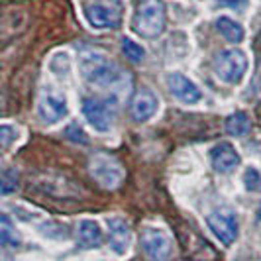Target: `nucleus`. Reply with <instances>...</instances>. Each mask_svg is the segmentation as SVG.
Instances as JSON below:
<instances>
[{"label": "nucleus", "instance_id": "nucleus-1", "mask_svg": "<svg viewBox=\"0 0 261 261\" xmlns=\"http://www.w3.org/2000/svg\"><path fill=\"white\" fill-rule=\"evenodd\" d=\"M79 71L83 79L98 89H110L122 83V69L102 51H83L79 55Z\"/></svg>", "mask_w": 261, "mask_h": 261}, {"label": "nucleus", "instance_id": "nucleus-2", "mask_svg": "<svg viewBox=\"0 0 261 261\" xmlns=\"http://www.w3.org/2000/svg\"><path fill=\"white\" fill-rule=\"evenodd\" d=\"M165 22H167V12L163 0H142L136 6L132 28L144 39H155L163 34Z\"/></svg>", "mask_w": 261, "mask_h": 261}, {"label": "nucleus", "instance_id": "nucleus-3", "mask_svg": "<svg viewBox=\"0 0 261 261\" xmlns=\"http://www.w3.org/2000/svg\"><path fill=\"white\" fill-rule=\"evenodd\" d=\"M248 55L240 47H232V49H224L218 53V57L214 61V73L224 85L236 87L244 81L246 73H248Z\"/></svg>", "mask_w": 261, "mask_h": 261}, {"label": "nucleus", "instance_id": "nucleus-4", "mask_svg": "<svg viewBox=\"0 0 261 261\" xmlns=\"http://www.w3.org/2000/svg\"><path fill=\"white\" fill-rule=\"evenodd\" d=\"M83 116L92 128L100 134L112 130L116 122V100L114 98H100V96H87L83 98Z\"/></svg>", "mask_w": 261, "mask_h": 261}, {"label": "nucleus", "instance_id": "nucleus-5", "mask_svg": "<svg viewBox=\"0 0 261 261\" xmlns=\"http://www.w3.org/2000/svg\"><path fill=\"white\" fill-rule=\"evenodd\" d=\"M69 114V105H67L65 92L57 89H43L38 100V116L43 124H57Z\"/></svg>", "mask_w": 261, "mask_h": 261}, {"label": "nucleus", "instance_id": "nucleus-6", "mask_svg": "<svg viewBox=\"0 0 261 261\" xmlns=\"http://www.w3.org/2000/svg\"><path fill=\"white\" fill-rule=\"evenodd\" d=\"M140 242L149 261H169L173 255V240L161 228H155V226L145 228Z\"/></svg>", "mask_w": 261, "mask_h": 261}, {"label": "nucleus", "instance_id": "nucleus-7", "mask_svg": "<svg viewBox=\"0 0 261 261\" xmlns=\"http://www.w3.org/2000/svg\"><path fill=\"white\" fill-rule=\"evenodd\" d=\"M206 224H208L210 232L216 236L224 246H232L238 234H240V222H238V216L232 210H214L206 216Z\"/></svg>", "mask_w": 261, "mask_h": 261}, {"label": "nucleus", "instance_id": "nucleus-8", "mask_svg": "<svg viewBox=\"0 0 261 261\" xmlns=\"http://www.w3.org/2000/svg\"><path fill=\"white\" fill-rule=\"evenodd\" d=\"M91 175L105 189H116L124 181V169L116 159L98 153L91 159Z\"/></svg>", "mask_w": 261, "mask_h": 261}, {"label": "nucleus", "instance_id": "nucleus-9", "mask_svg": "<svg viewBox=\"0 0 261 261\" xmlns=\"http://www.w3.org/2000/svg\"><path fill=\"white\" fill-rule=\"evenodd\" d=\"M167 89L169 92L183 105H198L202 100V92L196 87L195 81L183 75V73H169L167 75Z\"/></svg>", "mask_w": 261, "mask_h": 261}, {"label": "nucleus", "instance_id": "nucleus-10", "mask_svg": "<svg viewBox=\"0 0 261 261\" xmlns=\"http://www.w3.org/2000/svg\"><path fill=\"white\" fill-rule=\"evenodd\" d=\"M85 20L94 30H114L120 26V12L110 4L94 2L85 6Z\"/></svg>", "mask_w": 261, "mask_h": 261}, {"label": "nucleus", "instance_id": "nucleus-11", "mask_svg": "<svg viewBox=\"0 0 261 261\" xmlns=\"http://www.w3.org/2000/svg\"><path fill=\"white\" fill-rule=\"evenodd\" d=\"M106 226H108V244H110V249L116 255H126L132 244L130 224L126 222L124 218H120V216H112V218L106 220Z\"/></svg>", "mask_w": 261, "mask_h": 261}, {"label": "nucleus", "instance_id": "nucleus-12", "mask_svg": "<svg viewBox=\"0 0 261 261\" xmlns=\"http://www.w3.org/2000/svg\"><path fill=\"white\" fill-rule=\"evenodd\" d=\"M208 157H210V163H212L214 171H218V173H232V171L240 165V161H242L238 149H236L230 142H220V144H216L208 151Z\"/></svg>", "mask_w": 261, "mask_h": 261}, {"label": "nucleus", "instance_id": "nucleus-13", "mask_svg": "<svg viewBox=\"0 0 261 261\" xmlns=\"http://www.w3.org/2000/svg\"><path fill=\"white\" fill-rule=\"evenodd\" d=\"M157 110H159V98L151 91H140L134 96L130 106L132 118L140 124L151 120L157 114Z\"/></svg>", "mask_w": 261, "mask_h": 261}, {"label": "nucleus", "instance_id": "nucleus-14", "mask_svg": "<svg viewBox=\"0 0 261 261\" xmlns=\"http://www.w3.org/2000/svg\"><path fill=\"white\" fill-rule=\"evenodd\" d=\"M77 242L81 248L92 249L102 244V228L96 220H81L77 226Z\"/></svg>", "mask_w": 261, "mask_h": 261}, {"label": "nucleus", "instance_id": "nucleus-15", "mask_svg": "<svg viewBox=\"0 0 261 261\" xmlns=\"http://www.w3.org/2000/svg\"><path fill=\"white\" fill-rule=\"evenodd\" d=\"M216 28H218L220 36H222L226 41H230V43H242L244 38H246L244 26H242L240 22L232 20V18H228V16H220V18L216 20Z\"/></svg>", "mask_w": 261, "mask_h": 261}, {"label": "nucleus", "instance_id": "nucleus-16", "mask_svg": "<svg viewBox=\"0 0 261 261\" xmlns=\"http://www.w3.org/2000/svg\"><path fill=\"white\" fill-rule=\"evenodd\" d=\"M224 128H226V132H228L230 136H234V138H242V136H246V134L249 132L251 122H249V116L246 114V112L238 110V112H234L232 116L226 118Z\"/></svg>", "mask_w": 261, "mask_h": 261}, {"label": "nucleus", "instance_id": "nucleus-17", "mask_svg": "<svg viewBox=\"0 0 261 261\" xmlns=\"http://www.w3.org/2000/svg\"><path fill=\"white\" fill-rule=\"evenodd\" d=\"M0 242L4 248H16L20 246V234L16 232V226L12 224L8 214H2L0 216Z\"/></svg>", "mask_w": 261, "mask_h": 261}, {"label": "nucleus", "instance_id": "nucleus-18", "mask_svg": "<svg viewBox=\"0 0 261 261\" xmlns=\"http://www.w3.org/2000/svg\"><path fill=\"white\" fill-rule=\"evenodd\" d=\"M122 51H124V55L130 59L132 63H142L145 59V49L130 38L122 39Z\"/></svg>", "mask_w": 261, "mask_h": 261}, {"label": "nucleus", "instance_id": "nucleus-19", "mask_svg": "<svg viewBox=\"0 0 261 261\" xmlns=\"http://www.w3.org/2000/svg\"><path fill=\"white\" fill-rule=\"evenodd\" d=\"M18 183H20V177H18V171L16 169H4L2 171V195H10L18 189Z\"/></svg>", "mask_w": 261, "mask_h": 261}, {"label": "nucleus", "instance_id": "nucleus-20", "mask_svg": "<svg viewBox=\"0 0 261 261\" xmlns=\"http://www.w3.org/2000/svg\"><path fill=\"white\" fill-rule=\"evenodd\" d=\"M244 187L249 193H261V173L255 167H248L244 173Z\"/></svg>", "mask_w": 261, "mask_h": 261}, {"label": "nucleus", "instance_id": "nucleus-21", "mask_svg": "<svg viewBox=\"0 0 261 261\" xmlns=\"http://www.w3.org/2000/svg\"><path fill=\"white\" fill-rule=\"evenodd\" d=\"M18 134H20V132H18L16 126H10V124H2V126H0V145H2L4 151L18 140Z\"/></svg>", "mask_w": 261, "mask_h": 261}, {"label": "nucleus", "instance_id": "nucleus-22", "mask_svg": "<svg viewBox=\"0 0 261 261\" xmlns=\"http://www.w3.org/2000/svg\"><path fill=\"white\" fill-rule=\"evenodd\" d=\"M65 136H67V140H71V142H75V144H81V145L89 144V136L85 134V130L79 126L77 122H73V124L67 126Z\"/></svg>", "mask_w": 261, "mask_h": 261}, {"label": "nucleus", "instance_id": "nucleus-23", "mask_svg": "<svg viewBox=\"0 0 261 261\" xmlns=\"http://www.w3.org/2000/svg\"><path fill=\"white\" fill-rule=\"evenodd\" d=\"M216 2L222 6H230V8H240V6L248 4V0H216Z\"/></svg>", "mask_w": 261, "mask_h": 261}, {"label": "nucleus", "instance_id": "nucleus-24", "mask_svg": "<svg viewBox=\"0 0 261 261\" xmlns=\"http://www.w3.org/2000/svg\"><path fill=\"white\" fill-rule=\"evenodd\" d=\"M257 220H261V204H259V208H257Z\"/></svg>", "mask_w": 261, "mask_h": 261}]
</instances>
